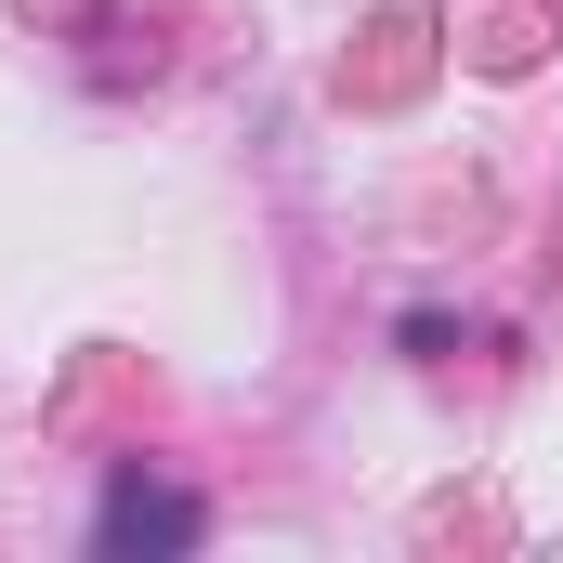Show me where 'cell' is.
<instances>
[{"instance_id": "1", "label": "cell", "mask_w": 563, "mask_h": 563, "mask_svg": "<svg viewBox=\"0 0 563 563\" xmlns=\"http://www.w3.org/2000/svg\"><path fill=\"white\" fill-rule=\"evenodd\" d=\"M92 538H106V551H197V498H184V485H144V472H119Z\"/></svg>"}]
</instances>
